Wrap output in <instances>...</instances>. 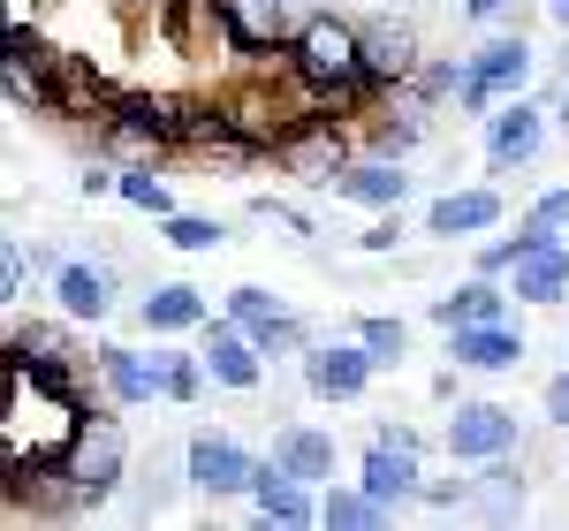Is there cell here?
<instances>
[{
	"label": "cell",
	"mask_w": 569,
	"mask_h": 531,
	"mask_svg": "<svg viewBox=\"0 0 569 531\" xmlns=\"http://www.w3.org/2000/svg\"><path fill=\"white\" fill-rule=\"evenodd\" d=\"M539 410H547V425H555V433H569V364L555 372V380H547V395H539Z\"/></svg>",
	"instance_id": "cell-40"
},
{
	"label": "cell",
	"mask_w": 569,
	"mask_h": 531,
	"mask_svg": "<svg viewBox=\"0 0 569 531\" xmlns=\"http://www.w3.org/2000/svg\"><path fill=\"white\" fill-rule=\"evenodd\" d=\"M251 509H259L266 524H319V493L297 487L273 455H266V471H259V487H251Z\"/></svg>",
	"instance_id": "cell-26"
},
{
	"label": "cell",
	"mask_w": 569,
	"mask_h": 531,
	"mask_svg": "<svg viewBox=\"0 0 569 531\" xmlns=\"http://www.w3.org/2000/svg\"><path fill=\"white\" fill-rule=\"evenodd\" d=\"M539 152H547V99H531V91L501 99L486 114V168L509 176V168H531Z\"/></svg>",
	"instance_id": "cell-7"
},
{
	"label": "cell",
	"mask_w": 569,
	"mask_h": 531,
	"mask_svg": "<svg viewBox=\"0 0 569 531\" xmlns=\"http://www.w3.org/2000/svg\"><path fill=\"white\" fill-rule=\"evenodd\" d=\"M228 319H236V327H251V334H259V327H273V319H281V297H273V289H259V281H243V289H228Z\"/></svg>",
	"instance_id": "cell-32"
},
{
	"label": "cell",
	"mask_w": 569,
	"mask_h": 531,
	"mask_svg": "<svg viewBox=\"0 0 569 531\" xmlns=\"http://www.w3.org/2000/svg\"><path fill=\"white\" fill-rule=\"evenodd\" d=\"M555 107H562V130H569V84H562V99H555Z\"/></svg>",
	"instance_id": "cell-44"
},
{
	"label": "cell",
	"mask_w": 569,
	"mask_h": 531,
	"mask_svg": "<svg viewBox=\"0 0 569 531\" xmlns=\"http://www.w3.org/2000/svg\"><path fill=\"white\" fill-rule=\"evenodd\" d=\"M410 84L440 107V99H456V84H463V61H418V77H410Z\"/></svg>",
	"instance_id": "cell-37"
},
{
	"label": "cell",
	"mask_w": 569,
	"mask_h": 531,
	"mask_svg": "<svg viewBox=\"0 0 569 531\" xmlns=\"http://www.w3.org/2000/svg\"><path fill=\"white\" fill-rule=\"evenodd\" d=\"M531 236V243H569V182H555V190H539L525 206V221H517Z\"/></svg>",
	"instance_id": "cell-31"
},
{
	"label": "cell",
	"mask_w": 569,
	"mask_h": 531,
	"mask_svg": "<svg viewBox=\"0 0 569 531\" xmlns=\"http://www.w3.org/2000/svg\"><path fill=\"white\" fill-rule=\"evenodd\" d=\"M311 342H319V334H311V327H305V319H297V311H281L273 327H259V350L273 357V364H297V357H305Z\"/></svg>",
	"instance_id": "cell-33"
},
{
	"label": "cell",
	"mask_w": 569,
	"mask_h": 531,
	"mask_svg": "<svg viewBox=\"0 0 569 531\" xmlns=\"http://www.w3.org/2000/svg\"><path fill=\"white\" fill-rule=\"evenodd\" d=\"M525 251H531L525 228H517V236H501V243H479V251H471V273H493V281H509V266L525 259Z\"/></svg>",
	"instance_id": "cell-36"
},
{
	"label": "cell",
	"mask_w": 569,
	"mask_h": 531,
	"mask_svg": "<svg viewBox=\"0 0 569 531\" xmlns=\"http://www.w3.org/2000/svg\"><path fill=\"white\" fill-rule=\"evenodd\" d=\"M251 221L273 228L281 243H311V213H297L289 198H251Z\"/></svg>",
	"instance_id": "cell-35"
},
{
	"label": "cell",
	"mask_w": 569,
	"mask_h": 531,
	"mask_svg": "<svg viewBox=\"0 0 569 531\" xmlns=\"http://www.w3.org/2000/svg\"><path fill=\"white\" fill-rule=\"evenodd\" d=\"M418 61H426V46H418V23H402V16H380V23H365V77L380 84V99H388L395 84H410V77H418Z\"/></svg>",
	"instance_id": "cell-12"
},
{
	"label": "cell",
	"mask_w": 569,
	"mask_h": 531,
	"mask_svg": "<svg viewBox=\"0 0 569 531\" xmlns=\"http://www.w3.org/2000/svg\"><path fill=\"white\" fill-rule=\"evenodd\" d=\"M114 198H122V206H137V213H152V221H168V213H176V190L152 176V160L122 168V176H114Z\"/></svg>",
	"instance_id": "cell-28"
},
{
	"label": "cell",
	"mask_w": 569,
	"mask_h": 531,
	"mask_svg": "<svg viewBox=\"0 0 569 531\" xmlns=\"http://www.w3.org/2000/svg\"><path fill=\"white\" fill-rule=\"evenodd\" d=\"M160 243H168V251H190V259H198V251H220V243H228V228L213 221V213H168V221H160Z\"/></svg>",
	"instance_id": "cell-30"
},
{
	"label": "cell",
	"mask_w": 569,
	"mask_h": 531,
	"mask_svg": "<svg viewBox=\"0 0 569 531\" xmlns=\"http://www.w3.org/2000/svg\"><path fill=\"white\" fill-rule=\"evenodd\" d=\"M350 334H357V342H365L372 357H380V372L410 357V319H395V311H365V319H357Z\"/></svg>",
	"instance_id": "cell-29"
},
{
	"label": "cell",
	"mask_w": 569,
	"mask_h": 531,
	"mask_svg": "<svg viewBox=\"0 0 569 531\" xmlns=\"http://www.w3.org/2000/svg\"><path fill=\"white\" fill-rule=\"evenodd\" d=\"M471 69L493 84V99H517V91H531V77H539V53H531L525 31H493L486 46H471Z\"/></svg>",
	"instance_id": "cell-20"
},
{
	"label": "cell",
	"mask_w": 569,
	"mask_h": 531,
	"mask_svg": "<svg viewBox=\"0 0 569 531\" xmlns=\"http://www.w3.org/2000/svg\"><path fill=\"white\" fill-rule=\"evenodd\" d=\"M144 364H152V388H160V402H198L206 395V350H176V334H152V350H144Z\"/></svg>",
	"instance_id": "cell-24"
},
{
	"label": "cell",
	"mask_w": 569,
	"mask_h": 531,
	"mask_svg": "<svg viewBox=\"0 0 569 531\" xmlns=\"http://www.w3.org/2000/svg\"><path fill=\"white\" fill-rule=\"evenodd\" d=\"M509 297L517 304H562L569 297V243H531L525 259L509 266Z\"/></svg>",
	"instance_id": "cell-23"
},
{
	"label": "cell",
	"mask_w": 569,
	"mask_h": 531,
	"mask_svg": "<svg viewBox=\"0 0 569 531\" xmlns=\"http://www.w3.org/2000/svg\"><path fill=\"white\" fill-rule=\"evenodd\" d=\"M31 251H23V236H8V243H0V304H8V319H16V311H23V281H31Z\"/></svg>",
	"instance_id": "cell-34"
},
{
	"label": "cell",
	"mask_w": 569,
	"mask_h": 531,
	"mask_svg": "<svg viewBox=\"0 0 569 531\" xmlns=\"http://www.w3.org/2000/svg\"><path fill=\"white\" fill-rule=\"evenodd\" d=\"M357 487L372 493L380 509H402V501H418L426 487V455H410V448H388V441H365V463H357Z\"/></svg>",
	"instance_id": "cell-15"
},
{
	"label": "cell",
	"mask_w": 569,
	"mask_h": 531,
	"mask_svg": "<svg viewBox=\"0 0 569 531\" xmlns=\"http://www.w3.org/2000/svg\"><path fill=\"white\" fill-rule=\"evenodd\" d=\"M99 388H107V402L114 410H144V402H160V388H152V364H144V350H122V342H99Z\"/></svg>",
	"instance_id": "cell-25"
},
{
	"label": "cell",
	"mask_w": 569,
	"mask_h": 531,
	"mask_svg": "<svg viewBox=\"0 0 569 531\" xmlns=\"http://www.w3.org/2000/svg\"><path fill=\"white\" fill-rule=\"evenodd\" d=\"M525 455H493V463H471V517H486V524H517L525 517Z\"/></svg>",
	"instance_id": "cell-18"
},
{
	"label": "cell",
	"mask_w": 569,
	"mask_h": 531,
	"mask_svg": "<svg viewBox=\"0 0 569 531\" xmlns=\"http://www.w3.org/2000/svg\"><path fill=\"white\" fill-rule=\"evenodd\" d=\"M53 311H69L77 327H99V319L114 311V266L61 259L53 266Z\"/></svg>",
	"instance_id": "cell-16"
},
{
	"label": "cell",
	"mask_w": 569,
	"mask_h": 531,
	"mask_svg": "<svg viewBox=\"0 0 569 531\" xmlns=\"http://www.w3.org/2000/svg\"><path fill=\"white\" fill-rule=\"evenodd\" d=\"M266 160H273L289 182H305V190H335V176L357 160V144H350V130L335 122V107H305Z\"/></svg>",
	"instance_id": "cell-2"
},
{
	"label": "cell",
	"mask_w": 569,
	"mask_h": 531,
	"mask_svg": "<svg viewBox=\"0 0 569 531\" xmlns=\"http://www.w3.org/2000/svg\"><path fill=\"white\" fill-rule=\"evenodd\" d=\"M319 524L327 531H372V524H395V517L357 487V479H335V487L319 493Z\"/></svg>",
	"instance_id": "cell-27"
},
{
	"label": "cell",
	"mask_w": 569,
	"mask_h": 531,
	"mask_svg": "<svg viewBox=\"0 0 569 531\" xmlns=\"http://www.w3.org/2000/svg\"><path fill=\"white\" fill-rule=\"evenodd\" d=\"M220 107H228V122L251 137L259 152H273V144H281V130L297 122V107H289V99H281L273 84H266V77H243V84H228V91H220Z\"/></svg>",
	"instance_id": "cell-13"
},
{
	"label": "cell",
	"mask_w": 569,
	"mask_h": 531,
	"mask_svg": "<svg viewBox=\"0 0 569 531\" xmlns=\"http://www.w3.org/2000/svg\"><path fill=\"white\" fill-rule=\"evenodd\" d=\"M539 8H547V16H555V23L569 31V0H539Z\"/></svg>",
	"instance_id": "cell-43"
},
{
	"label": "cell",
	"mask_w": 569,
	"mask_h": 531,
	"mask_svg": "<svg viewBox=\"0 0 569 531\" xmlns=\"http://www.w3.org/2000/svg\"><path fill=\"white\" fill-rule=\"evenodd\" d=\"M335 198H342V206H365V213H388V206L410 198V176H402L395 152H365V160H350V168L335 176Z\"/></svg>",
	"instance_id": "cell-17"
},
{
	"label": "cell",
	"mask_w": 569,
	"mask_h": 531,
	"mask_svg": "<svg viewBox=\"0 0 569 531\" xmlns=\"http://www.w3.org/2000/svg\"><path fill=\"white\" fill-rule=\"evenodd\" d=\"M372 441H388V448H410V455H426V433H418V425H402V418H380V425H372Z\"/></svg>",
	"instance_id": "cell-41"
},
{
	"label": "cell",
	"mask_w": 569,
	"mask_h": 531,
	"mask_svg": "<svg viewBox=\"0 0 569 531\" xmlns=\"http://www.w3.org/2000/svg\"><path fill=\"white\" fill-rule=\"evenodd\" d=\"M281 61H289V77L311 107H335V114H372L380 107V84L365 77V23L335 16V8H311Z\"/></svg>",
	"instance_id": "cell-1"
},
{
	"label": "cell",
	"mask_w": 569,
	"mask_h": 531,
	"mask_svg": "<svg viewBox=\"0 0 569 531\" xmlns=\"http://www.w3.org/2000/svg\"><path fill=\"white\" fill-rule=\"evenodd\" d=\"M357 8H380V0H357Z\"/></svg>",
	"instance_id": "cell-45"
},
{
	"label": "cell",
	"mask_w": 569,
	"mask_h": 531,
	"mask_svg": "<svg viewBox=\"0 0 569 531\" xmlns=\"http://www.w3.org/2000/svg\"><path fill=\"white\" fill-rule=\"evenodd\" d=\"M456 16H463V23H501L509 0H456Z\"/></svg>",
	"instance_id": "cell-42"
},
{
	"label": "cell",
	"mask_w": 569,
	"mask_h": 531,
	"mask_svg": "<svg viewBox=\"0 0 569 531\" xmlns=\"http://www.w3.org/2000/svg\"><path fill=\"white\" fill-rule=\"evenodd\" d=\"M107 410H114V402H107ZM107 410H84L77 441L61 455V471H69V487L84 493V509H99V501H114V493L130 487V433H122V418H107Z\"/></svg>",
	"instance_id": "cell-3"
},
{
	"label": "cell",
	"mask_w": 569,
	"mask_h": 531,
	"mask_svg": "<svg viewBox=\"0 0 569 531\" xmlns=\"http://www.w3.org/2000/svg\"><path fill=\"white\" fill-rule=\"evenodd\" d=\"M395 243H402V206H388V213H372V228L357 236V251H372V259H388Z\"/></svg>",
	"instance_id": "cell-38"
},
{
	"label": "cell",
	"mask_w": 569,
	"mask_h": 531,
	"mask_svg": "<svg viewBox=\"0 0 569 531\" xmlns=\"http://www.w3.org/2000/svg\"><path fill=\"white\" fill-rule=\"evenodd\" d=\"M297 372H305V395H319V402H357L365 388H372L380 357L350 334V342H311V350L297 357Z\"/></svg>",
	"instance_id": "cell-8"
},
{
	"label": "cell",
	"mask_w": 569,
	"mask_h": 531,
	"mask_svg": "<svg viewBox=\"0 0 569 531\" xmlns=\"http://www.w3.org/2000/svg\"><path fill=\"white\" fill-rule=\"evenodd\" d=\"M448 364H463V372H517V364H525V327H517V319L448 327Z\"/></svg>",
	"instance_id": "cell-11"
},
{
	"label": "cell",
	"mask_w": 569,
	"mask_h": 531,
	"mask_svg": "<svg viewBox=\"0 0 569 531\" xmlns=\"http://www.w3.org/2000/svg\"><path fill=\"white\" fill-rule=\"evenodd\" d=\"M69 327H77L69 311L61 319H8V357H23L39 372H77V334Z\"/></svg>",
	"instance_id": "cell-21"
},
{
	"label": "cell",
	"mask_w": 569,
	"mask_h": 531,
	"mask_svg": "<svg viewBox=\"0 0 569 531\" xmlns=\"http://www.w3.org/2000/svg\"><path fill=\"white\" fill-rule=\"evenodd\" d=\"M297 487H311V493H327L335 487V433L327 425H305V418H289L281 433H273V448H266Z\"/></svg>",
	"instance_id": "cell-14"
},
{
	"label": "cell",
	"mask_w": 569,
	"mask_h": 531,
	"mask_svg": "<svg viewBox=\"0 0 569 531\" xmlns=\"http://www.w3.org/2000/svg\"><path fill=\"white\" fill-rule=\"evenodd\" d=\"M220 16H228V53H289L297 39V23H289V0H220Z\"/></svg>",
	"instance_id": "cell-10"
},
{
	"label": "cell",
	"mask_w": 569,
	"mask_h": 531,
	"mask_svg": "<svg viewBox=\"0 0 569 531\" xmlns=\"http://www.w3.org/2000/svg\"><path fill=\"white\" fill-rule=\"evenodd\" d=\"M213 319L206 304V289H190V281H152L144 297H137V327L144 334H198Z\"/></svg>",
	"instance_id": "cell-19"
},
{
	"label": "cell",
	"mask_w": 569,
	"mask_h": 531,
	"mask_svg": "<svg viewBox=\"0 0 569 531\" xmlns=\"http://www.w3.org/2000/svg\"><path fill=\"white\" fill-rule=\"evenodd\" d=\"M198 350H206L213 388H228V395H259V388H266V364H273V357H266L259 334H251V327H236L228 311L198 327Z\"/></svg>",
	"instance_id": "cell-6"
},
{
	"label": "cell",
	"mask_w": 569,
	"mask_h": 531,
	"mask_svg": "<svg viewBox=\"0 0 569 531\" xmlns=\"http://www.w3.org/2000/svg\"><path fill=\"white\" fill-rule=\"evenodd\" d=\"M426 319H433V327H479V319H509V281L471 273V281L440 289L433 304H426Z\"/></svg>",
	"instance_id": "cell-22"
},
{
	"label": "cell",
	"mask_w": 569,
	"mask_h": 531,
	"mask_svg": "<svg viewBox=\"0 0 569 531\" xmlns=\"http://www.w3.org/2000/svg\"><path fill=\"white\" fill-rule=\"evenodd\" d=\"M182 455H190V487L213 493V501L251 493V487H259V471H266V455H251L236 433H213V425H198V433L182 441Z\"/></svg>",
	"instance_id": "cell-5"
},
{
	"label": "cell",
	"mask_w": 569,
	"mask_h": 531,
	"mask_svg": "<svg viewBox=\"0 0 569 531\" xmlns=\"http://www.w3.org/2000/svg\"><path fill=\"white\" fill-rule=\"evenodd\" d=\"M440 448H448V463H493V455H517L525 433H517V410L509 402H456L448 410V425H440Z\"/></svg>",
	"instance_id": "cell-4"
},
{
	"label": "cell",
	"mask_w": 569,
	"mask_h": 531,
	"mask_svg": "<svg viewBox=\"0 0 569 531\" xmlns=\"http://www.w3.org/2000/svg\"><path fill=\"white\" fill-rule=\"evenodd\" d=\"M418 501H426V509H471V479H426Z\"/></svg>",
	"instance_id": "cell-39"
},
{
	"label": "cell",
	"mask_w": 569,
	"mask_h": 531,
	"mask_svg": "<svg viewBox=\"0 0 569 531\" xmlns=\"http://www.w3.org/2000/svg\"><path fill=\"white\" fill-rule=\"evenodd\" d=\"M486 228H501V190H493V182L440 190L433 206H426V236H440V243H471Z\"/></svg>",
	"instance_id": "cell-9"
}]
</instances>
